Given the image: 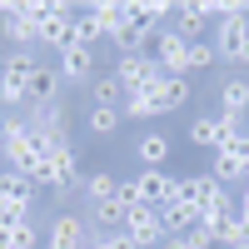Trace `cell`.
Instances as JSON below:
<instances>
[{
	"label": "cell",
	"mask_w": 249,
	"mask_h": 249,
	"mask_svg": "<svg viewBox=\"0 0 249 249\" xmlns=\"http://www.w3.org/2000/svg\"><path fill=\"white\" fill-rule=\"evenodd\" d=\"M115 75H120L124 95H144V90H155L160 80H164V70H160V60H155V55H120Z\"/></svg>",
	"instance_id": "6da1fadb"
},
{
	"label": "cell",
	"mask_w": 249,
	"mask_h": 249,
	"mask_svg": "<svg viewBox=\"0 0 249 249\" xmlns=\"http://www.w3.org/2000/svg\"><path fill=\"white\" fill-rule=\"evenodd\" d=\"M30 70H35V55H10L5 70H0V100L5 105H20V100H30Z\"/></svg>",
	"instance_id": "7a4b0ae2"
},
{
	"label": "cell",
	"mask_w": 249,
	"mask_h": 249,
	"mask_svg": "<svg viewBox=\"0 0 249 249\" xmlns=\"http://www.w3.org/2000/svg\"><path fill=\"white\" fill-rule=\"evenodd\" d=\"M124 230H130V239L140 244V249H160L164 244V219H160V210L155 204H130V214H124Z\"/></svg>",
	"instance_id": "3957f363"
},
{
	"label": "cell",
	"mask_w": 249,
	"mask_h": 249,
	"mask_svg": "<svg viewBox=\"0 0 249 249\" xmlns=\"http://www.w3.org/2000/svg\"><path fill=\"white\" fill-rule=\"evenodd\" d=\"M155 60L164 75H184L190 70V40H184L179 30H160L155 35Z\"/></svg>",
	"instance_id": "277c9868"
},
{
	"label": "cell",
	"mask_w": 249,
	"mask_h": 249,
	"mask_svg": "<svg viewBox=\"0 0 249 249\" xmlns=\"http://www.w3.org/2000/svg\"><path fill=\"white\" fill-rule=\"evenodd\" d=\"M135 184H140V204H155V210H164V204L179 199V179H170L164 170H140Z\"/></svg>",
	"instance_id": "5b68a950"
},
{
	"label": "cell",
	"mask_w": 249,
	"mask_h": 249,
	"mask_svg": "<svg viewBox=\"0 0 249 249\" xmlns=\"http://www.w3.org/2000/svg\"><path fill=\"white\" fill-rule=\"evenodd\" d=\"M90 244V230L80 214H55L50 219V249H85Z\"/></svg>",
	"instance_id": "8992f818"
},
{
	"label": "cell",
	"mask_w": 249,
	"mask_h": 249,
	"mask_svg": "<svg viewBox=\"0 0 249 249\" xmlns=\"http://www.w3.org/2000/svg\"><path fill=\"white\" fill-rule=\"evenodd\" d=\"M0 30H5V40H15V45L40 40V25L25 15V5H5V10H0Z\"/></svg>",
	"instance_id": "52a82bcc"
},
{
	"label": "cell",
	"mask_w": 249,
	"mask_h": 249,
	"mask_svg": "<svg viewBox=\"0 0 249 249\" xmlns=\"http://www.w3.org/2000/svg\"><path fill=\"white\" fill-rule=\"evenodd\" d=\"M244 30H249V15H244V20H219L214 55H219V60H244Z\"/></svg>",
	"instance_id": "ba28073f"
},
{
	"label": "cell",
	"mask_w": 249,
	"mask_h": 249,
	"mask_svg": "<svg viewBox=\"0 0 249 249\" xmlns=\"http://www.w3.org/2000/svg\"><path fill=\"white\" fill-rule=\"evenodd\" d=\"M175 15H179V35L199 40V30L210 25V15H214V0H184V5H175Z\"/></svg>",
	"instance_id": "9c48e42d"
},
{
	"label": "cell",
	"mask_w": 249,
	"mask_h": 249,
	"mask_svg": "<svg viewBox=\"0 0 249 249\" xmlns=\"http://www.w3.org/2000/svg\"><path fill=\"white\" fill-rule=\"evenodd\" d=\"M135 155H140V164H144V170H164V164H170V135L144 130V135L135 140Z\"/></svg>",
	"instance_id": "30bf717a"
},
{
	"label": "cell",
	"mask_w": 249,
	"mask_h": 249,
	"mask_svg": "<svg viewBox=\"0 0 249 249\" xmlns=\"http://www.w3.org/2000/svg\"><path fill=\"white\" fill-rule=\"evenodd\" d=\"M90 70H95V55L85 45H70L60 55V80H70V85H90Z\"/></svg>",
	"instance_id": "8fae6325"
},
{
	"label": "cell",
	"mask_w": 249,
	"mask_h": 249,
	"mask_svg": "<svg viewBox=\"0 0 249 249\" xmlns=\"http://www.w3.org/2000/svg\"><path fill=\"white\" fill-rule=\"evenodd\" d=\"M50 175H55V184H50L55 195L75 190V179H80V160H75V150H70V144H65V150H55V160H50Z\"/></svg>",
	"instance_id": "7c38bea8"
},
{
	"label": "cell",
	"mask_w": 249,
	"mask_h": 249,
	"mask_svg": "<svg viewBox=\"0 0 249 249\" xmlns=\"http://www.w3.org/2000/svg\"><path fill=\"white\" fill-rule=\"evenodd\" d=\"M55 95H60V70H50V65L35 60V70H30V100H35V105H55Z\"/></svg>",
	"instance_id": "4fadbf2b"
},
{
	"label": "cell",
	"mask_w": 249,
	"mask_h": 249,
	"mask_svg": "<svg viewBox=\"0 0 249 249\" xmlns=\"http://www.w3.org/2000/svg\"><path fill=\"white\" fill-rule=\"evenodd\" d=\"M160 219H164V234H184V230H195L199 224V210L190 199H175V204H164L160 210Z\"/></svg>",
	"instance_id": "5bb4252c"
},
{
	"label": "cell",
	"mask_w": 249,
	"mask_h": 249,
	"mask_svg": "<svg viewBox=\"0 0 249 249\" xmlns=\"http://www.w3.org/2000/svg\"><path fill=\"white\" fill-rule=\"evenodd\" d=\"M219 100H224V115H244L249 110V80L244 75H230L219 85Z\"/></svg>",
	"instance_id": "9a60e30c"
},
{
	"label": "cell",
	"mask_w": 249,
	"mask_h": 249,
	"mask_svg": "<svg viewBox=\"0 0 249 249\" xmlns=\"http://www.w3.org/2000/svg\"><path fill=\"white\" fill-rule=\"evenodd\" d=\"M85 124H90V135H115L120 124H124V110L120 105H90Z\"/></svg>",
	"instance_id": "2e32d148"
},
{
	"label": "cell",
	"mask_w": 249,
	"mask_h": 249,
	"mask_svg": "<svg viewBox=\"0 0 249 249\" xmlns=\"http://www.w3.org/2000/svg\"><path fill=\"white\" fill-rule=\"evenodd\" d=\"M204 230H210V239H214V244H234V239H244V234H239V210L214 214L210 224H204Z\"/></svg>",
	"instance_id": "e0dca14e"
},
{
	"label": "cell",
	"mask_w": 249,
	"mask_h": 249,
	"mask_svg": "<svg viewBox=\"0 0 249 249\" xmlns=\"http://www.w3.org/2000/svg\"><path fill=\"white\" fill-rule=\"evenodd\" d=\"M100 35H110V30H105V20L95 15V5H90L85 15H75V45H85V50H90Z\"/></svg>",
	"instance_id": "ac0fdd59"
},
{
	"label": "cell",
	"mask_w": 249,
	"mask_h": 249,
	"mask_svg": "<svg viewBox=\"0 0 249 249\" xmlns=\"http://www.w3.org/2000/svg\"><path fill=\"white\" fill-rule=\"evenodd\" d=\"M130 20H140V25H150V30H160V20L170 15V5H164V0H130Z\"/></svg>",
	"instance_id": "d6986e66"
},
{
	"label": "cell",
	"mask_w": 249,
	"mask_h": 249,
	"mask_svg": "<svg viewBox=\"0 0 249 249\" xmlns=\"http://www.w3.org/2000/svg\"><path fill=\"white\" fill-rule=\"evenodd\" d=\"M190 144L219 150V120H214V115H195V120H190Z\"/></svg>",
	"instance_id": "ffe728a7"
},
{
	"label": "cell",
	"mask_w": 249,
	"mask_h": 249,
	"mask_svg": "<svg viewBox=\"0 0 249 249\" xmlns=\"http://www.w3.org/2000/svg\"><path fill=\"white\" fill-rule=\"evenodd\" d=\"M160 100H164V110H179L184 100H190V80L184 75H164L160 80Z\"/></svg>",
	"instance_id": "44dd1931"
},
{
	"label": "cell",
	"mask_w": 249,
	"mask_h": 249,
	"mask_svg": "<svg viewBox=\"0 0 249 249\" xmlns=\"http://www.w3.org/2000/svg\"><path fill=\"white\" fill-rule=\"evenodd\" d=\"M90 105H124V85H120V75H105V80H95L90 85Z\"/></svg>",
	"instance_id": "7402d4cb"
},
{
	"label": "cell",
	"mask_w": 249,
	"mask_h": 249,
	"mask_svg": "<svg viewBox=\"0 0 249 249\" xmlns=\"http://www.w3.org/2000/svg\"><path fill=\"white\" fill-rule=\"evenodd\" d=\"M115 190H120V179H115L110 170H95V175L85 179V195H90V204H100V199H115Z\"/></svg>",
	"instance_id": "603a6c76"
},
{
	"label": "cell",
	"mask_w": 249,
	"mask_h": 249,
	"mask_svg": "<svg viewBox=\"0 0 249 249\" xmlns=\"http://www.w3.org/2000/svg\"><path fill=\"white\" fill-rule=\"evenodd\" d=\"M124 214H130V210H124L120 199H100V204H95V219L110 224V230H124Z\"/></svg>",
	"instance_id": "cb8c5ba5"
},
{
	"label": "cell",
	"mask_w": 249,
	"mask_h": 249,
	"mask_svg": "<svg viewBox=\"0 0 249 249\" xmlns=\"http://www.w3.org/2000/svg\"><path fill=\"white\" fill-rule=\"evenodd\" d=\"M5 224H10V239H15V249H35V244H40V230H35L30 219H5Z\"/></svg>",
	"instance_id": "d4e9b609"
},
{
	"label": "cell",
	"mask_w": 249,
	"mask_h": 249,
	"mask_svg": "<svg viewBox=\"0 0 249 249\" xmlns=\"http://www.w3.org/2000/svg\"><path fill=\"white\" fill-rule=\"evenodd\" d=\"M214 45H204V40H190V70H204V65H214Z\"/></svg>",
	"instance_id": "484cf974"
},
{
	"label": "cell",
	"mask_w": 249,
	"mask_h": 249,
	"mask_svg": "<svg viewBox=\"0 0 249 249\" xmlns=\"http://www.w3.org/2000/svg\"><path fill=\"white\" fill-rule=\"evenodd\" d=\"M179 239H184V249H210V244H214V239H210V230H204V224H195V230H184Z\"/></svg>",
	"instance_id": "4316f807"
},
{
	"label": "cell",
	"mask_w": 249,
	"mask_h": 249,
	"mask_svg": "<svg viewBox=\"0 0 249 249\" xmlns=\"http://www.w3.org/2000/svg\"><path fill=\"white\" fill-rule=\"evenodd\" d=\"M110 249H140V244L130 239V230H110Z\"/></svg>",
	"instance_id": "83f0119b"
},
{
	"label": "cell",
	"mask_w": 249,
	"mask_h": 249,
	"mask_svg": "<svg viewBox=\"0 0 249 249\" xmlns=\"http://www.w3.org/2000/svg\"><path fill=\"white\" fill-rule=\"evenodd\" d=\"M0 249H15V239H10V224L0 219Z\"/></svg>",
	"instance_id": "f1b7e54d"
},
{
	"label": "cell",
	"mask_w": 249,
	"mask_h": 249,
	"mask_svg": "<svg viewBox=\"0 0 249 249\" xmlns=\"http://www.w3.org/2000/svg\"><path fill=\"white\" fill-rule=\"evenodd\" d=\"M160 249H184V239H179V234H164V244H160Z\"/></svg>",
	"instance_id": "f546056e"
},
{
	"label": "cell",
	"mask_w": 249,
	"mask_h": 249,
	"mask_svg": "<svg viewBox=\"0 0 249 249\" xmlns=\"http://www.w3.org/2000/svg\"><path fill=\"white\" fill-rule=\"evenodd\" d=\"M85 249H110V234H100V239H90Z\"/></svg>",
	"instance_id": "4dcf8cb0"
},
{
	"label": "cell",
	"mask_w": 249,
	"mask_h": 249,
	"mask_svg": "<svg viewBox=\"0 0 249 249\" xmlns=\"http://www.w3.org/2000/svg\"><path fill=\"white\" fill-rule=\"evenodd\" d=\"M239 214H249V184H244V199H239Z\"/></svg>",
	"instance_id": "1f68e13d"
},
{
	"label": "cell",
	"mask_w": 249,
	"mask_h": 249,
	"mask_svg": "<svg viewBox=\"0 0 249 249\" xmlns=\"http://www.w3.org/2000/svg\"><path fill=\"white\" fill-rule=\"evenodd\" d=\"M224 249H249V239H234V244H224Z\"/></svg>",
	"instance_id": "d6a6232c"
},
{
	"label": "cell",
	"mask_w": 249,
	"mask_h": 249,
	"mask_svg": "<svg viewBox=\"0 0 249 249\" xmlns=\"http://www.w3.org/2000/svg\"><path fill=\"white\" fill-rule=\"evenodd\" d=\"M244 60H249V30H244Z\"/></svg>",
	"instance_id": "836d02e7"
},
{
	"label": "cell",
	"mask_w": 249,
	"mask_h": 249,
	"mask_svg": "<svg viewBox=\"0 0 249 249\" xmlns=\"http://www.w3.org/2000/svg\"><path fill=\"white\" fill-rule=\"evenodd\" d=\"M0 155H5V135H0Z\"/></svg>",
	"instance_id": "e575fe53"
},
{
	"label": "cell",
	"mask_w": 249,
	"mask_h": 249,
	"mask_svg": "<svg viewBox=\"0 0 249 249\" xmlns=\"http://www.w3.org/2000/svg\"><path fill=\"white\" fill-rule=\"evenodd\" d=\"M0 105H5V100H0Z\"/></svg>",
	"instance_id": "d590c367"
}]
</instances>
